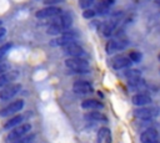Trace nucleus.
Returning <instances> with one entry per match:
<instances>
[{"label": "nucleus", "mask_w": 160, "mask_h": 143, "mask_svg": "<svg viewBox=\"0 0 160 143\" xmlns=\"http://www.w3.org/2000/svg\"><path fill=\"white\" fill-rule=\"evenodd\" d=\"M72 91L78 95H89V93H92L94 92V87L92 85L86 81V80H76L74 83H72Z\"/></svg>", "instance_id": "nucleus-9"}, {"label": "nucleus", "mask_w": 160, "mask_h": 143, "mask_svg": "<svg viewBox=\"0 0 160 143\" xmlns=\"http://www.w3.org/2000/svg\"><path fill=\"white\" fill-rule=\"evenodd\" d=\"M62 31H64V29L61 27V25L59 24V21L50 24L49 27L46 29V32H48L49 35H52V36H58V35H60Z\"/></svg>", "instance_id": "nucleus-23"}, {"label": "nucleus", "mask_w": 160, "mask_h": 143, "mask_svg": "<svg viewBox=\"0 0 160 143\" xmlns=\"http://www.w3.org/2000/svg\"><path fill=\"white\" fill-rule=\"evenodd\" d=\"M94 1H95V0H79V6H80L82 10H85V9H89V7L94 4Z\"/></svg>", "instance_id": "nucleus-29"}, {"label": "nucleus", "mask_w": 160, "mask_h": 143, "mask_svg": "<svg viewBox=\"0 0 160 143\" xmlns=\"http://www.w3.org/2000/svg\"><path fill=\"white\" fill-rule=\"evenodd\" d=\"M158 57H159V60H160V55H159V56H158Z\"/></svg>", "instance_id": "nucleus-33"}, {"label": "nucleus", "mask_w": 160, "mask_h": 143, "mask_svg": "<svg viewBox=\"0 0 160 143\" xmlns=\"http://www.w3.org/2000/svg\"><path fill=\"white\" fill-rule=\"evenodd\" d=\"M128 85H129V88L131 91H142L146 88V82L142 80V77H138L135 80H130L128 81Z\"/></svg>", "instance_id": "nucleus-20"}, {"label": "nucleus", "mask_w": 160, "mask_h": 143, "mask_svg": "<svg viewBox=\"0 0 160 143\" xmlns=\"http://www.w3.org/2000/svg\"><path fill=\"white\" fill-rule=\"evenodd\" d=\"M8 70H9V63L5 62L4 60L0 61V75H1V73H5Z\"/></svg>", "instance_id": "nucleus-30"}, {"label": "nucleus", "mask_w": 160, "mask_h": 143, "mask_svg": "<svg viewBox=\"0 0 160 143\" xmlns=\"http://www.w3.org/2000/svg\"><path fill=\"white\" fill-rule=\"evenodd\" d=\"M119 21H120V17L112 16L111 20H109L108 22H105L104 26H102V34H104V36H111L114 34L115 29L118 27Z\"/></svg>", "instance_id": "nucleus-15"}, {"label": "nucleus", "mask_w": 160, "mask_h": 143, "mask_svg": "<svg viewBox=\"0 0 160 143\" xmlns=\"http://www.w3.org/2000/svg\"><path fill=\"white\" fill-rule=\"evenodd\" d=\"M75 39H76V34L75 32H71V31H66L65 32L64 31L62 34H60L59 36H55L50 41V46H52V47H62L66 44L75 41Z\"/></svg>", "instance_id": "nucleus-6"}, {"label": "nucleus", "mask_w": 160, "mask_h": 143, "mask_svg": "<svg viewBox=\"0 0 160 143\" xmlns=\"http://www.w3.org/2000/svg\"><path fill=\"white\" fill-rule=\"evenodd\" d=\"M129 45V40L126 37H116V39H110L106 42L105 46V51L109 55H112L120 50H124L126 46Z\"/></svg>", "instance_id": "nucleus-4"}, {"label": "nucleus", "mask_w": 160, "mask_h": 143, "mask_svg": "<svg viewBox=\"0 0 160 143\" xmlns=\"http://www.w3.org/2000/svg\"><path fill=\"white\" fill-rule=\"evenodd\" d=\"M21 90V85L20 83H10L8 86H5L4 88L0 90V99L1 101H8L12 97H15L19 91Z\"/></svg>", "instance_id": "nucleus-10"}, {"label": "nucleus", "mask_w": 160, "mask_h": 143, "mask_svg": "<svg viewBox=\"0 0 160 143\" xmlns=\"http://www.w3.org/2000/svg\"><path fill=\"white\" fill-rule=\"evenodd\" d=\"M159 113H160L159 107H154V106H150V104L138 107L134 111V116L139 119H152V118L158 117Z\"/></svg>", "instance_id": "nucleus-3"}, {"label": "nucleus", "mask_w": 160, "mask_h": 143, "mask_svg": "<svg viewBox=\"0 0 160 143\" xmlns=\"http://www.w3.org/2000/svg\"><path fill=\"white\" fill-rule=\"evenodd\" d=\"M131 63L132 61L130 60V57L124 55H115L110 61V66L114 70H126L131 67Z\"/></svg>", "instance_id": "nucleus-8"}, {"label": "nucleus", "mask_w": 160, "mask_h": 143, "mask_svg": "<svg viewBox=\"0 0 160 143\" xmlns=\"http://www.w3.org/2000/svg\"><path fill=\"white\" fill-rule=\"evenodd\" d=\"M114 1H115V0H100L99 4H98L96 7H95L96 14H100V15L106 14V12L110 10V7H111V5L114 4Z\"/></svg>", "instance_id": "nucleus-21"}, {"label": "nucleus", "mask_w": 160, "mask_h": 143, "mask_svg": "<svg viewBox=\"0 0 160 143\" xmlns=\"http://www.w3.org/2000/svg\"><path fill=\"white\" fill-rule=\"evenodd\" d=\"M158 4H159V5H160V1H159V2H158Z\"/></svg>", "instance_id": "nucleus-34"}, {"label": "nucleus", "mask_w": 160, "mask_h": 143, "mask_svg": "<svg viewBox=\"0 0 160 143\" xmlns=\"http://www.w3.org/2000/svg\"><path fill=\"white\" fill-rule=\"evenodd\" d=\"M25 114H14L12 117H10L6 122H5V124H4V129H12L14 127H16V126H19V124H21V122L25 119Z\"/></svg>", "instance_id": "nucleus-18"}, {"label": "nucleus", "mask_w": 160, "mask_h": 143, "mask_svg": "<svg viewBox=\"0 0 160 143\" xmlns=\"http://www.w3.org/2000/svg\"><path fill=\"white\" fill-rule=\"evenodd\" d=\"M0 25H1V21H0Z\"/></svg>", "instance_id": "nucleus-35"}, {"label": "nucleus", "mask_w": 160, "mask_h": 143, "mask_svg": "<svg viewBox=\"0 0 160 143\" xmlns=\"http://www.w3.org/2000/svg\"><path fill=\"white\" fill-rule=\"evenodd\" d=\"M129 57H130V60H131L132 62H139V61H141V58H142V53L139 52V51H131V52L129 53Z\"/></svg>", "instance_id": "nucleus-27"}, {"label": "nucleus", "mask_w": 160, "mask_h": 143, "mask_svg": "<svg viewBox=\"0 0 160 143\" xmlns=\"http://www.w3.org/2000/svg\"><path fill=\"white\" fill-rule=\"evenodd\" d=\"M96 139H98V143H111V142H112L111 131H110L108 127H101V128L98 131Z\"/></svg>", "instance_id": "nucleus-16"}, {"label": "nucleus", "mask_w": 160, "mask_h": 143, "mask_svg": "<svg viewBox=\"0 0 160 143\" xmlns=\"http://www.w3.org/2000/svg\"><path fill=\"white\" fill-rule=\"evenodd\" d=\"M159 139V132L155 128H146L140 134L141 143H156Z\"/></svg>", "instance_id": "nucleus-12"}, {"label": "nucleus", "mask_w": 160, "mask_h": 143, "mask_svg": "<svg viewBox=\"0 0 160 143\" xmlns=\"http://www.w3.org/2000/svg\"><path fill=\"white\" fill-rule=\"evenodd\" d=\"M95 15H96V11L94 9H90V7L89 9H85L82 11V17L84 19H94Z\"/></svg>", "instance_id": "nucleus-28"}, {"label": "nucleus", "mask_w": 160, "mask_h": 143, "mask_svg": "<svg viewBox=\"0 0 160 143\" xmlns=\"http://www.w3.org/2000/svg\"><path fill=\"white\" fill-rule=\"evenodd\" d=\"M154 1H156V2H159V1H160V0H154Z\"/></svg>", "instance_id": "nucleus-32"}, {"label": "nucleus", "mask_w": 160, "mask_h": 143, "mask_svg": "<svg viewBox=\"0 0 160 143\" xmlns=\"http://www.w3.org/2000/svg\"><path fill=\"white\" fill-rule=\"evenodd\" d=\"M84 118H85V121H89V122H92V123L106 121V116L104 113H101L100 111H90V112L84 114Z\"/></svg>", "instance_id": "nucleus-17"}, {"label": "nucleus", "mask_w": 160, "mask_h": 143, "mask_svg": "<svg viewBox=\"0 0 160 143\" xmlns=\"http://www.w3.org/2000/svg\"><path fill=\"white\" fill-rule=\"evenodd\" d=\"M158 143H160V142H158Z\"/></svg>", "instance_id": "nucleus-36"}, {"label": "nucleus", "mask_w": 160, "mask_h": 143, "mask_svg": "<svg viewBox=\"0 0 160 143\" xmlns=\"http://www.w3.org/2000/svg\"><path fill=\"white\" fill-rule=\"evenodd\" d=\"M81 108L88 111H100L104 108V103L95 98H86L81 102Z\"/></svg>", "instance_id": "nucleus-14"}, {"label": "nucleus", "mask_w": 160, "mask_h": 143, "mask_svg": "<svg viewBox=\"0 0 160 143\" xmlns=\"http://www.w3.org/2000/svg\"><path fill=\"white\" fill-rule=\"evenodd\" d=\"M62 50L66 55H69L70 57H82L85 55V51L82 48V46L75 41L66 44L65 46H62Z\"/></svg>", "instance_id": "nucleus-11"}, {"label": "nucleus", "mask_w": 160, "mask_h": 143, "mask_svg": "<svg viewBox=\"0 0 160 143\" xmlns=\"http://www.w3.org/2000/svg\"><path fill=\"white\" fill-rule=\"evenodd\" d=\"M18 72H5V73H1L0 75V88H4L5 86L10 85L12 81H15V78L18 77Z\"/></svg>", "instance_id": "nucleus-19"}, {"label": "nucleus", "mask_w": 160, "mask_h": 143, "mask_svg": "<svg viewBox=\"0 0 160 143\" xmlns=\"http://www.w3.org/2000/svg\"><path fill=\"white\" fill-rule=\"evenodd\" d=\"M61 9L56 5H50V6H45L40 10H38L35 12V16L39 20H45V19H51V17H58L61 14Z\"/></svg>", "instance_id": "nucleus-5"}, {"label": "nucleus", "mask_w": 160, "mask_h": 143, "mask_svg": "<svg viewBox=\"0 0 160 143\" xmlns=\"http://www.w3.org/2000/svg\"><path fill=\"white\" fill-rule=\"evenodd\" d=\"M11 47H12V44H11V42H8V44H5V45L0 46V61H2V60L5 58L6 53L10 51V48H11Z\"/></svg>", "instance_id": "nucleus-25"}, {"label": "nucleus", "mask_w": 160, "mask_h": 143, "mask_svg": "<svg viewBox=\"0 0 160 143\" xmlns=\"http://www.w3.org/2000/svg\"><path fill=\"white\" fill-rule=\"evenodd\" d=\"M25 106V102L22 99H15L14 102L9 103L8 106L2 107L0 109V116L1 117H10V116H14L18 112H20Z\"/></svg>", "instance_id": "nucleus-7"}, {"label": "nucleus", "mask_w": 160, "mask_h": 143, "mask_svg": "<svg viewBox=\"0 0 160 143\" xmlns=\"http://www.w3.org/2000/svg\"><path fill=\"white\" fill-rule=\"evenodd\" d=\"M124 77H126L128 81L130 80H135L138 77H141V71L138 70V68H126L125 72H124Z\"/></svg>", "instance_id": "nucleus-24"}, {"label": "nucleus", "mask_w": 160, "mask_h": 143, "mask_svg": "<svg viewBox=\"0 0 160 143\" xmlns=\"http://www.w3.org/2000/svg\"><path fill=\"white\" fill-rule=\"evenodd\" d=\"M65 66L75 73H88L90 72V65L84 57H69L65 60Z\"/></svg>", "instance_id": "nucleus-1"}, {"label": "nucleus", "mask_w": 160, "mask_h": 143, "mask_svg": "<svg viewBox=\"0 0 160 143\" xmlns=\"http://www.w3.org/2000/svg\"><path fill=\"white\" fill-rule=\"evenodd\" d=\"M59 24L61 25V27L64 29V31L65 30H69L71 27V25H72V17H71V15L69 12H65V14L61 12L59 15Z\"/></svg>", "instance_id": "nucleus-22"}, {"label": "nucleus", "mask_w": 160, "mask_h": 143, "mask_svg": "<svg viewBox=\"0 0 160 143\" xmlns=\"http://www.w3.org/2000/svg\"><path fill=\"white\" fill-rule=\"evenodd\" d=\"M131 102H132L134 106L141 107V106L151 104L152 99H151L150 95H148V93H145V92H138V93H135V95L131 97Z\"/></svg>", "instance_id": "nucleus-13"}, {"label": "nucleus", "mask_w": 160, "mask_h": 143, "mask_svg": "<svg viewBox=\"0 0 160 143\" xmlns=\"http://www.w3.org/2000/svg\"><path fill=\"white\" fill-rule=\"evenodd\" d=\"M35 134H32V133H28L25 137H22V138H20L19 141H16V142H14V143H32L34 141H35Z\"/></svg>", "instance_id": "nucleus-26"}, {"label": "nucleus", "mask_w": 160, "mask_h": 143, "mask_svg": "<svg viewBox=\"0 0 160 143\" xmlns=\"http://www.w3.org/2000/svg\"><path fill=\"white\" fill-rule=\"evenodd\" d=\"M31 131V124L30 123H22L19 124L16 127H14L12 129H10V132L6 136V142L9 143H14L16 141H19L20 138L25 137L28 133H30Z\"/></svg>", "instance_id": "nucleus-2"}, {"label": "nucleus", "mask_w": 160, "mask_h": 143, "mask_svg": "<svg viewBox=\"0 0 160 143\" xmlns=\"http://www.w3.org/2000/svg\"><path fill=\"white\" fill-rule=\"evenodd\" d=\"M5 35H6V29H5L4 26H1V25H0V40H1Z\"/></svg>", "instance_id": "nucleus-31"}]
</instances>
